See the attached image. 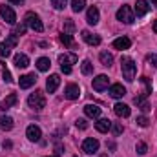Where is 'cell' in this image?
<instances>
[{
	"instance_id": "obj_1",
	"label": "cell",
	"mask_w": 157,
	"mask_h": 157,
	"mask_svg": "<svg viewBox=\"0 0 157 157\" xmlns=\"http://www.w3.org/2000/svg\"><path fill=\"white\" fill-rule=\"evenodd\" d=\"M121 70H122V77L128 82H132L135 78V71H137V64L133 62V59L130 57H122L121 59Z\"/></svg>"
},
{
	"instance_id": "obj_2",
	"label": "cell",
	"mask_w": 157,
	"mask_h": 157,
	"mask_svg": "<svg viewBox=\"0 0 157 157\" xmlns=\"http://www.w3.org/2000/svg\"><path fill=\"white\" fill-rule=\"evenodd\" d=\"M77 55L75 53H64V55H59V64H60V70L62 73L70 75L71 73V66L77 64Z\"/></svg>"
},
{
	"instance_id": "obj_3",
	"label": "cell",
	"mask_w": 157,
	"mask_h": 157,
	"mask_svg": "<svg viewBox=\"0 0 157 157\" xmlns=\"http://www.w3.org/2000/svg\"><path fill=\"white\" fill-rule=\"evenodd\" d=\"M28 104H29V108H33V110H37V112H40L42 108H46V97H44V93H42V91L31 93V95L28 97Z\"/></svg>"
},
{
	"instance_id": "obj_4",
	"label": "cell",
	"mask_w": 157,
	"mask_h": 157,
	"mask_svg": "<svg viewBox=\"0 0 157 157\" xmlns=\"http://www.w3.org/2000/svg\"><path fill=\"white\" fill-rule=\"evenodd\" d=\"M24 22H26V26L28 28H31L33 31H37V33H42L44 31V24H42V20L39 18V15L37 13H28L26 15V18H24Z\"/></svg>"
},
{
	"instance_id": "obj_5",
	"label": "cell",
	"mask_w": 157,
	"mask_h": 157,
	"mask_svg": "<svg viewBox=\"0 0 157 157\" xmlns=\"http://www.w3.org/2000/svg\"><path fill=\"white\" fill-rule=\"evenodd\" d=\"M117 20L124 22V24H133V20H135V13H133V9H132L130 6H122V7H119L117 9Z\"/></svg>"
},
{
	"instance_id": "obj_6",
	"label": "cell",
	"mask_w": 157,
	"mask_h": 157,
	"mask_svg": "<svg viewBox=\"0 0 157 157\" xmlns=\"http://www.w3.org/2000/svg\"><path fill=\"white\" fill-rule=\"evenodd\" d=\"M82 152L88 154V155H93L95 152H99V141L93 139V137L84 139V143H82Z\"/></svg>"
},
{
	"instance_id": "obj_7",
	"label": "cell",
	"mask_w": 157,
	"mask_h": 157,
	"mask_svg": "<svg viewBox=\"0 0 157 157\" xmlns=\"http://www.w3.org/2000/svg\"><path fill=\"white\" fill-rule=\"evenodd\" d=\"M0 17H2L4 22H7V24H15V22H17V15H15V11H13L9 6H0Z\"/></svg>"
},
{
	"instance_id": "obj_8",
	"label": "cell",
	"mask_w": 157,
	"mask_h": 157,
	"mask_svg": "<svg viewBox=\"0 0 157 157\" xmlns=\"http://www.w3.org/2000/svg\"><path fill=\"white\" fill-rule=\"evenodd\" d=\"M108 84H110V78L106 77V75H97V77L93 78V90H95V91H104V90H108Z\"/></svg>"
},
{
	"instance_id": "obj_9",
	"label": "cell",
	"mask_w": 157,
	"mask_h": 157,
	"mask_svg": "<svg viewBox=\"0 0 157 157\" xmlns=\"http://www.w3.org/2000/svg\"><path fill=\"white\" fill-rule=\"evenodd\" d=\"M35 82H37V75H35V73H28V75H22V77L18 78V86H20L22 90L31 88Z\"/></svg>"
},
{
	"instance_id": "obj_10",
	"label": "cell",
	"mask_w": 157,
	"mask_h": 157,
	"mask_svg": "<svg viewBox=\"0 0 157 157\" xmlns=\"http://www.w3.org/2000/svg\"><path fill=\"white\" fill-rule=\"evenodd\" d=\"M78 95H80V88H78L77 84H68L66 86V90H64V97L66 99L75 101V99H78Z\"/></svg>"
},
{
	"instance_id": "obj_11",
	"label": "cell",
	"mask_w": 157,
	"mask_h": 157,
	"mask_svg": "<svg viewBox=\"0 0 157 157\" xmlns=\"http://www.w3.org/2000/svg\"><path fill=\"white\" fill-rule=\"evenodd\" d=\"M26 135H28V139H29V141L37 143V141H40V137H42V132H40L39 126L29 124V126H28V130H26Z\"/></svg>"
},
{
	"instance_id": "obj_12",
	"label": "cell",
	"mask_w": 157,
	"mask_h": 157,
	"mask_svg": "<svg viewBox=\"0 0 157 157\" xmlns=\"http://www.w3.org/2000/svg\"><path fill=\"white\" fill-rule=\"evenodd\" d=\"M59 84H60V77H59L57 73H53V75H49V78L46 80V90H48L49 93H55L57 88H59Z\"/></svg>"
},
{
	"instance_id": "obj_13",
	"label": "cell",
	"mask_w": 157,
	"mask_h": 157,
	"mask_svg": "<svg viewBox=\"0 0 157 157\" xmlns=\"http://www.w3.org/2000/svg\"><path fill=\"white\" fill-rule=\"evenodd\" d=\"M82 40H84L86 44H90V46H99V44H101V37H99V35H93V33L88 31V29L82 31Z\"/></svg>"
},
{
	"instance_id": "obj_14",
	"label": "cell",
	"mask_w": 157,
	"mask_h": 157,
	"mask_svg": "<svg viewBox=\"0 0 157 157\" xmlns=\"http://www.w3.org/2000/svg\"><path fill=\"white\" fill-rule=\"evenodd\" d=\"M17 101H18V97H17V93H9L2 102H0V110L2 112H6V110H9L11 106H15L17 104Z\"/></svg>"
},
{
	"instance_id": "obj_15",
	"label": "cell",
	"mask_w": 157,
	"mask_h": 157,
	"mask_svg": "<svg viewBox=\"0 0 157 157\" xmlns=\"http://www.w3.org/2000/svg\"><path fill=\"white\" fill-rule=\"evenodd\" d=\"M108 93H110L113 99H121V97L126 95V88H124L122 84H112L110 90H108Z\"/></svg>"
},
{
	"instance_id": "obj_16",
	"label": "cell",
	"mask_w": 157,
	"mask_h": 157,
	"mask_svg": "<svg viewBox=\"0 0 157 157\" xmlns=\"http://www.w3.org/2000/svg\"><path fill=\"white\" fill-rule=\"evenodd\" d=\"M99 18H101V15H99V9H97L95 6H91V7L88 9V15H86V20H88V24L95 26V24H99Z\"/></svg>"
},
{
	"instance_id": "obj_17",
	"label": "cell",
	"mask_w": 157,
	"mask_h": 157,
	"mask_svg": "<svg viewBox=\"0 0 157 157\" xmlns=\"http://www.w3.org/2000/svg\"><path fill=\"white\" fill-rule=\"evenodd\" d=\"M148 11H150L148 0H137V2H135V15H137V17H144Z\"/></svg>"
},
{
	"instance_id": "obj_18",
	"label": "cell",
	"mask_w": 157,
	"mask_h": 157,
	"mask_svg": "<svg viewBox=\"0 0 157 157\" xmlns=\"http://www.w3.org/2000/svg\"><path fill=\"white\" fill-rule=\"evenodd\" d=\"M13 62H15V66H17L18 70H24V68H28V66H29V59H28V55H24V53L15 55Z\"/></svg>"
},
{
	"instance_id": "obj_19",
	"label": "cell",
	"mask_w": 157,
	"mask_h": 157,
	"mask_svg": "<svg viewBox=\"0 0 157 157\" xmlns=\"http://www.w3.org/2000/svg\"><path fill=\"white\" fill-rule=\"evenodd\" d=\"M95 130L101 132V133L110 132V130H112V121H110V119H99V121L95 122Z\"/></svg>"
},
{
	"instance_id": "obj_20",
	"label": "cell",
	"mask_w": 157,
	"mask_h": 157,
	"mask_svg": "<svg viewBox=\"0 0 157 157\" xmlns=\"http://www.w3.org/2000/svg\"><path fill=\"white\" fill-rule=\"evenodd\" d=\"M84 113H86L90 119H99V115H101V108H99L97 104H86V106H84Z\"/></svg>"
},
{
	"instance_id": "obj_21",
	"label": "cell",
	"mask_w": 157,
	"mask_h": 157,
	"mask_svg": "<svg viewBox=\"0 0 157 157\" xmlns=\"http://www.w3.org/2000/svg\"><path fill=\"white\" fill-rule=\"evenodd\" d=\"M113 112L117 117H130V106L128 104H122V102H117L113 106Z\"/></svg>"
},
{
	"instance_id": "obj_22",
	"label": "cell",
	"mask_w": 157,
	"mask_h": 157,
	"mask_svg": "<svg viewBox=\"0 0 157 157\" xmlns=\"http://www.w3.org/2000/svg\"><path fill=\"white\" fill-rule=\"evenodd\" d=\"M133 102L137 104V108H141V112H150V104H148V101H146V95H137L135 99H133Z\"/></svg>"
},
{
	"instance_id": "obj_23",
	"label": "cell",
	"mask_w": 157,
	"mask_h": 157,
	"mask_svg": "<svg viewBox=\"0 0 157 157\" xmlns=\"http://www.w3.org/2000/svg\"><path fill=\"white\" fill-rule=\"evenodd\" d=\"M130 46H132V40L128 39V37H119V39L113 40V48L115 49H121V51L122 49H128Z\"/></svg>"
},
{
	"instance_id": "obj_24",
	"label": "cell",
	"mask_w": 157,
	"mask_h": 157,
	"mask_svg": "<svg viewBox=\"0 0 157 157\" xmlns=\"http://www.w3.org/2000/svg\"><path fill=\"white\" fill-rule=\"evenodd\" d=\"M11 128H13V119L9 117V115H2L0 117V130L9 132Z\"/></svg>"
},
{
	"instance_id": "obj_25",
	"label": "cell",
	"mask_w": 157,
	"mask_h": 157,
	"mask_svg": "<svg viewBox=\"0 0 157 157\" xmlns=\"http://www.w3.org/2000/svg\"><path fill=\"white\" fill-rule=\"evenodd\" d=\"M99 59H101V64L106 66V68H110V66L113 64V57H112V53H108V51H102V53L99 55Z\"/></svg>"
},
{
	"instance_id": "obj_26",
	"label": "cell",
	"mask_w": 157,
	"mask_h": 157,
	"mask_svg": "<svg viewBox=\"0 0 157 157\" xmlns=\"http://www.w3.org/2000/svg\"><path fill=\"white\" fill-rule=\"evenodd\" d=\"M49 66H51V62H49V59H46V57H40L39 60H37V70H39V71H48Z\"/></svg>"
},
{
	"instance_id": "obj_27",
	"label": "cell",
	"mask_w": 157,
	"mask_h": 157,
	"mask_svg": "<svg viewBox=\"0 0 157 157\" xmlns=\"http://www.w3.org/2000/svg\"><path fill=\"white\" fill-rule=\"evenodd\" d=\"M60 42H62L66 48H75V40H73V37H71L70 33H62V35H60Z\"/></svg>"
},
{
	"instance_id": "obj_28",
	"label": "cell",
	"mask_w": 157,
	"mask_h": 157,
	"mask_svg": "<svg viewBox=\"0 0 157 157\" xmlns=\"http://www.w3.org/2000/svg\"><path fill=\"white\" fill-rule=\"evenodd\" d=\"M80 70H82V73H84V75H91V73H93V64H91L90 60H82Z\"/></svg>"
},
{
	"instance_id": "obj_29",
	"label": "cell",
	"mask_w": 157,
	"mask_h": 157,
	"mask_svg": "<svg viewBox=\"0 0 157 157\" xmlns=\"http://www.w3.org/2000/svg\"><path fill=\"white\" fill-rule=\"evenodd\" d=\"M86 7V0H71V9L78 13V11H82Z\"/></svg>"
},
{
	"instance_id": "obj_30",
	"label": "cell",
	"mask_w": 157,
	"mask_h": 157,
	"mask_svg": "<svg viewBox=\"0 0 157 157\" xmlns=\"http://www.w3.org/2000/svg\"><path fill=\"white\" fill-rule=\"evenodd\" d=\"M141 82L144 84V91H143V95L148 97V95L152 93V82H150V78L148 77H141Z\"/></svg>"
},
{
	"instance_id": "obj_31",
	"label": "cell",
	"mask_w": 157,
	"mask_h": 157,
	"mask_svg": "<svg viewBox=\"0 0 157 157\" xmlns=\"http://www.w3.org/2000/svg\"><path fill=\"white\" fill-rule=\"evenodd\" d=\"M9 55H11V48H9V46H7L6 42H2V44H0V57L7 59Z\"/></svg>"
},
{
	"instance_id": "obj_32",
	"label": "cell",
	"mask_w": 157,
	"mask_h": 157,
	"mask_svg": "<svg viewBox=\"0 0 157 157\" xmlns=\"http://www.w3.org/2000/svg\"><path fill=\"white\" fill-rule=\"evenodd\" d=\"M2 77H4V80L9 84V82H13V78H11V73H9V70L6 68V62H2Z\"/></svg>"
},
{
	"instance_id": "obj_33",
	"label": "cell",
	"mask_w": 157,
	"mask_h": 157,
	"mask_svg": "<svg viewBox=\"0 0 157 157\" xmlns=\"http://www.w3.org/2000/svg\"><path fill=\"white\" fill-rule=\"evenodd\" d=\"M75 31V24H73V20H66L64 22V33H73Z\"/></svg>"
},
{
	"instance_id": "obj_34",
	"label": "cell",
	"mask_w": 157,
	"mask_h": 157,
	"mask_svg": "<svg viewBox=\"0 0 157 157\" xmlns=\"http://www.w3.org/2000/svg\"><path fill=\"white\" fill-rule=\"evenodd\" d=\"M135 150H137V154H139V155H144V154L148 152V146H146V143H143V141H141V143H137Z\"/></svg>"
},
{
	"instance_id": "obj_35",
	"label": "cell",
	"mask_w": 157,
	"mask_h": 157,
	"mask_svg": "<svg viewBox=\"0 0 157 157\" xmlns=\"http://www.w3.org/2000/svg\"><path fill=\"white\" fill-rule=\"evenodd\" d=\"M6 44H7L9 48H15V46L18 44V37H17L15 33H13V35H9V37H7V40H6Z\"/></svg>"
},
{
	"instance_id": "obj_36",
	"label": "cell",
	"mask_w": 157,
	"mask_h": 157,
	"mask_svg": "<svg viewBox=\"0 0 157 157\" xmlns=\"http://www.w3.org/2000/svg\"><path fill=\"white\" fill-rule=\"evenodd\" d=\"M66 4H68V0H51V6H53L55 9H64Z\"/></svg>"
},
{
	"instance_id": "obj_37",
	"label": "cell",
	"mask_w": 157,
	"mask_h": 157,
	"mask_svg": "<svg viewBox=\"0 0 157 157\" xmlns=\"http://www.w3.org/2000/svg\"><path fill=\"white\" fill-rule=\"evenodd\" d=\"M112 132H113L115 135H121V133H122V124H121V122H112Z\"/></svg>"
},
{
	"instance_id": "obj_38",
	"label": "cell",
	"mask_w": 157,
	"mask_h": 157,
	"mask_svg": "<svg viewBox=\"0 0 157 157\" xmlns=\"http://www.w3.org/2000/svg\"><path fill=\"white\" fill-rule=\"evenodd\" d=\"M26 28H28L26 22H24V24H18V26L15 28V35H17V37H18V35H24V33H26Z\"/></svg>"
},
{
	"instance_id": "obj_39",
	"label": "cell",
	"mask_w": 157,
	"mask_h": 157,
	"mask_svg": "<svg viewBox=\"0 0 157 157\" xmlns=\"http://www.w3.org/2000/svg\"><path fill=\"white\" fill-rule=\"evenodd\" d=\"M137 124H139V126H143V128H146V126L150 124V121H148V117L141 115V117H137Z\"/></svg>"
},
{
	"instance_id": "obj_40",
	"label": "cell",
	"mask_w": 157,
	"mask_h": 157,
	"mask_svg": "<svg viewBox=\"0 0 157 157\" xmlns=\"http://www.w3.org/2000/svg\"><path fill=\"white\" fill-rule=\"evenodd\" d=\"M146 60H148V62H150V64H152L154 68H157V55H155V53L148 55V57H146Z\"/></svg>"
},
{
	"instance_id": "obj_41",
	"label": "cell",
	"mask_w": 157,
	"mask_h": 157,
	"mask_svg": "<svg viewBox=\"0 0 157 157\" xmlns=\"http://www.w3.org/2000/svg\"><path fill=\"white\" fill-rule=\"evenodd\" d=\"M75 124H77V128H80V130H86V128H88V122H86L84 119H77Z\"/></svg>"
},
{
	"instance_id": "obj_42",
	"label": "cell",
	"mask_w": 157,
	"mask_h": 157,
	"mask_svg": "<svg viewBox=\"0 0 157 157\" xmlns=\"http://www.w3.org/2000/svg\"><path fill=\"white\" fill-rule=\"evenodd\" d=\"M11 146H13V144H11V141H4V148H7V150H9Z\"/></svg>"
},
{
	"instance_id": "obj_43",
	"label": "cell",
	"mask_w": 157,
	"mask_h": 157,
	"mask_svg": "<svg viewBox=\"0 0 157 157\" xmlns=\"http://www.w3.org/2000/svg\"><path fill=\"white\" fill-rule=\"evenodd\" d=\"M9 2H11V4H17V6H20V4H22L24 0H9Z\"/></svg>"
},
{
	"instance_id": "obj_44",
	"label": "cell",
	"mask_w": 157,
	"mask_h": 157,
	"mask_svg": "<svg viewBox=\"0 0 157 157\" xmlns=\"http://www.w3.org/2000/svg\"><path fill=\"white\" fill-rule=\"evenodd\" d=\"M154 31H155V33H157V20H155V22H154Z\"/></svg>"
},
{
	"instance_id": "obj_45",
	"label": "cell",
	"mask_w": 157,
	"mask_h": 157,
	"mask_svg": "<svg viewBox=\"0 0 157 157\" xmlns=\"http://www.w3.org/2000/svg\"><path fill=\"white\" fill-rule=\"evenodd\" d=\"M150 2H152V6H155L157 7V0H150Z\"/></svg>"
},
{
	"instance_id": "obj_46",
	"label": "cell",
	"mask_w": 157,
	"mask_h": 157,
	"mask_svg": "<svg viewBox=\"0 0 157 157\" xmlns=\"http://www.w3.org/2000/svg\"><path fill=\"white\" fill-rule=\"evenodd\" d=\"M99 157H108V155H106V154H102V155H99Z\"/></svg>"
},
{
	"instance_id": "obj_47",
	"label": "cell",
	"mask_w": 157,
	"mask_h": 157,
	"mask_svg": "<svg viewBox=\"0 0 157 157\" xmlns=\"http://www.w3.org/2000/svg\"><path fill=\"white\" fill-rule=\"evenodd\" d=\"M51 157H59V155H51Z\"/></svg>"
},
{
	"instance_id": "obj_48",
	"label": "cell",
	"mask_w": 157,
	"mask_h": 157,
	"mask_svg": "<svg viewBox=\"0 0 157 157\" xmlns=\"http://www.w3.org/2000/svg\"><path fill=\"white\" fill-rule=\"evenodd\" d=\"M75 157H78V155H75Z\"/></svg>"
}]
</instances>
